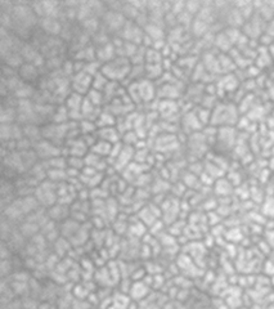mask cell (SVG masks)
Here are the masks:
<instances>
[{
	"label": "cell",
	"mask_w": 274,
	"mask_h": 309,
	"mask_svg": "<svg viewBox=\"0 0 274 309\" xmlns=\"http://www.w3.org/2000/svg\"><path fill=\"white\" fill-rule=\"evenodd\" d=\"M132 62L129 58L125 57H116L112 61L103 63L101 73L106 76L110 81H117V83H124L130 75L132 71Z\"/></svg>",
	"instance_id": "6da1fadb"
},
{
	"label": "cell",
	"mask_w": 274,
	"mask_h": 309,
	"mask_svg": "<svg viewBox=\"0 0 274 309\" xmlns=\"http://www.w3.org/2000/svg\"><path fill=\"white\" fill-rule=\"evenodd\" d=\"M238 121V108L232 103H219L214 106L210 125L219 128L233 127Z\"/></svg>",
	"instance_id": "7a4b0ae2"
},
{
	"label": "cell",
	"mask_w": 274,
	"mask_h": 309,
	"mask_svg": "<svg viewBox=\"0 0 274 309\" xmlns=\"http://www.w3.org/2000/svg\"><path fill=\"white\" fill-rule=\"evenodd\" d=\"M34 151H35L36 156L41 159V161H46V160L62 155V148L46 139H41L38 143H35Z\"/></svg>",
	"instance_id": "3957f363"
},
{
	"label": "cell",
	"mask_w": 274,
	"mask_h": 309,
	"mask_svg": "<svg viewBox=\"0 0 274 309\" xmlns=\"http://www.w3.org/2000/svg\"><path fill=\"white\" fill-rule=\"evenodd\" d=\"M215 142L218 143V145L224 146V147H233L234 143H236V134H234L233 127L219 128Z\"/></svg>",
	"instance_id": "277c9868"
},
{
	"label": "cell",
	"mask_w": 274,
	"mask_h": 309,
	"mask_svg": "<svg viewBox=\"0 0 274 309\" xmlns=\"http://www.w3.org/2000/svg\"><path fill=\"white\" fill-rule=\"evenodd\" d=\"M97 135L101 140L115 145V143L121 142V133L116 127L111 128H102V129L97 130Z\"/></svg>",
	"instance_id": "5b68a950"
},
{
	"label": "cell",
	"mask_w": 274,
	"mask_h": 309,
	"mask_svg": "<svg viewBox=\"0 0 274 309\" xmlns=\"http://www.w3.org/2000/svg\"><path fill=\"white\" fill-rule=\"evenodd\" d=\"M157 93H159V96L162 100L167 101H175L180 96V90L175 86V84L172 83H165L164 85L157 90Z\"/></svg>",
	"instance_id": "8992f818"
},
{
	"label": "cell",
	"mask_w": 274,
	"mask_h": 309,
	"mask_svg": "<svg viewBox=\"0 0 274 309\" xmlns=\"http://www.w3.org/2000/svg\"><path fill=\"white\" fill-rule=\"evenodd\" d=\"M84 96L79 94V93H75V91H71L68 93L67 97L65 100V105L67 107V110L70 112H73V111H81V106H83L84 102Z\"/></svg>",
	"instance_id": "52a82bcc"
},
{
	"label": "cell",
	"mask_w": 274,
	"mask_h": 309,
	"mask_svg": "<svg viewBox=\"0 0 274 309\" xmlns=\"http://www.w3.org/2000/svg\"><path fill=\"white\" fill-rule=\"evenodd\" d=\"M95 124H97L98 129H102V128L116 127V124H117V118H116V116L113 115V113H111L110 111H107L103 108V111L101 112V115L98 116Z\"/></svg>",
	"instance_id": "ba28073f"
},
{
	"label": "cell",
	"mask_w": 274,
	"mask_h": 309,
	"mask_svg": "<svg viewBox=\"0 0 274 309\" xmlns=\"http://www.w3.org/2000/svg\"><path fill=\"white\" fill-rule=\"evenodd\" d=\"M144 34H145V35L150 36V38L152 39L154 41L161 40V39H165V36H166V33H165V27L164 26H159V25L150 23V22H148L147 26L144 27Z\"/></svg>",
	"instance_id": "9c48e42d"
},
{
	"label": "cell",
	"mask_w": 274,
	"mask_h": 309,
	"mask_svg": "<svg viewBox=\"0 0 274 309\" xmlns=\"http://www.w3.org/2000/svg\"><path fill=\"white\" fill-rule=\"evenodd\" d=\"M214 41H215L216 48L220 49L224 53H228V52H231L232 48H233V43L231 41L229 36L227 35L226 31H224V33H219L218 35L215 36V39H214Z\"/></svg>",
	"instance_id": "30bf717a"
},
{
	"label": "cell",
	"mask_w": 274,
	"mask_h": 309,
	"mask_svg": "<svg viewBox=\"0 0 274 309\" xmlns=\"http://www.w3.org/2000/svg\"><path fill=\"white\" fill-rule=\"evenodd\" d=\"M18 75L24 83H26L27 80H34V79L38 76V67L34 66L33 63H27V62H24V65L19 68Z\"/></svg>",
	"instance_id": "8fae6325"
},
{
	"label": "cell",
	"mask_w": 274,
	"mask_h": 309,
	"mask_svg": "<svg viewBox=\"0 0 274 309\" xmlns=\"http://www.w3.org/2000/svg\"><path fill=\"white\" fill-rule=\"evenodd\" d=\"M112 146L113 145H111V143L99 139L94 146H93V148H91L90 151L91 152H94L95 155H98V156L106 159V157H110L111 151H112Z\"/></svg>",
	"instance_id": "7c38bea8"
},
{
	"label": "cell",
	"mask_w": 274,
	"mask_h": 309,
	"mask_svg": "<svg viewBox=\"0 0 274 309\" xmlns=\"http://www.w3.org/2000/svg\"><path fill=\"white\" fill-rule=\"evenodd\" d=\"M85 98L91 103V105H94L95 107H98V108H102L103 105L106 103L103 91L95 90V89H90V90L86 93Z\"/></svg>",
	"instance_id": "4fadbf2b"
},
{
	"label": "cell",
	"mask_w": 274,
	"mask_h": 309,
	"mask_svg": "<svg viewBox=\"0 0 274 309\" xmlns=\"http://www.w3.org/2000/svg\"><path fill=\"white\" fill-rule=\"evenodd\" d=\"M191 29H192V31H193L194 35L198 36V38H201V36H206V34L209 33L210 25L196 17L193 21V23H192Z\"/></svg>",
	"instance_id": "5bb4252c"
},
{
	"label": "cell",
	"mask_w": 274,
	"mask_h": 309,
	"mask_svg": "<svg viewBox=\"0 0 274 309\" xmlns=\"http://www.w3.org/2000/svg\"><path fill=\"white\" fill-rule=\"evenodd\" d=\"M130 289H132L130 294H132L133 298H135L137 300L144 298L148 293V286H145L144 282H140V281H137L135 283H133Z\"/></svg>",
	"instance_id": "9a60e30c"
},
{
	"label": "cell",
	"mask_w": 274,
	"mask_h": 309,
	"mask_svg": "<svg viewBox=\"0 0 274 309\" xmlns=\"http://www.w3.org/2000/svg\"><path fill=\"white\" fill-rule=\"evenodd\" d=\"M46 178L48 180L53 183H58L65 180L67 177V173H66V169H48V173H46Z\"/></svg>",
	"instance_id": "2e32d148"
},
{
	"label": "cell",
	"mask_w": 274,
	"mask_h": 309,
	"mask_svg": "<svg viewBox=\"0 0 274 309\" xmlns=\"http://www.w3.org/2000/svg\"><path fill=\"white\" fill-rule=\"evenodd\" d=\"M110 80L103 75L102 73H98L97 75L93 76V83H91V89H95V90L103 91L106 89V86L108 85Z\"/></svg>",
	"instance_id": "e0dca14e"
},
{
	"label": "cell",
	"mask_w": 274,
	"mask_h": 309,
	"mask_svg": "<svg viewBox=\"0 0 274 309\" xmlns=\"http://www.w3.org/2000/svg\"><path fill=\"white\" fill-rule=\"evenodd\" d=\"M201 8L202 3H200V2H194V0H192V2H186V11L193 17L198 16Z\"/></svg>",
	"instance_id": "ac0fdd59"
},
{
	"label": "cell",
	"mask_w": 274,
	"mask_h": 309,
	"mask_svg": "<svg viewBox=\"0 0 274 309\" xmlns=\"http://www.w3.org/2000/svg\"><path fill=\"white\" fill-rule=\"evenodd\" d=\"M263 211L269 217H274V199H268L263 206Z\"/></svg>",
	"instance_id": "d6986e66"
}]
</instances>
